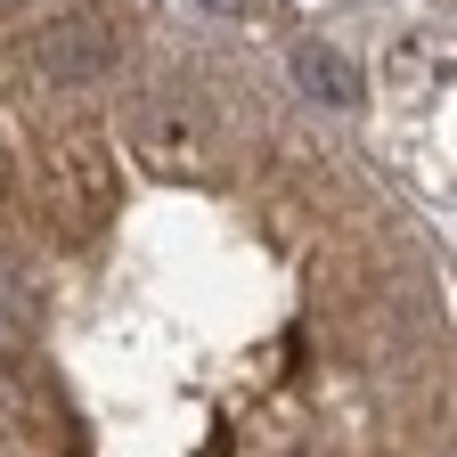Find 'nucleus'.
Returning <instances> with one entry per match:
<instances>
[{
    "label": "nucleus",
    "mask_w": 457,
    "mask_h": 457,
    "mask_svg": "<svg viewBox=\"0 0 457 457\" xmlns=\"http://www.w3.org/2000/svg\"><path fill=\"white\" fill-rule=\"evenodd\" d=\"M204 9H212V17H253L262 0H204Z\"/></svg>",
    "instance_id": "nucleus-3"
},
{
    "label": "nucleus",
    "mask_w": 457,
    "mask_h": 457,
    "mask_svg": "<svg viewBox=\"0 0 457 457\" xmlns=\"http://www.w3.org/2000/svg\"><path fill=\"white\" fill-rule=\"evenodd\" d=\"M0 409L33 457H449L433 262L204 49H0Z\"/></svg>",
    "instance_id": "nucleus-1"
},
{
    "label": "nucleus",
    "mask_w": 457,
    "mask_h": 457,
    "mask_svg": "<svg viewBox=\"0 0 457 457\" xmlns=\"http://www.w3.org/2000/svg\"><path fill=\"white\" fill-rule=\"evenodd\" d=\"M295 82H303L311 98H327V106H352V98H360V66H352V57H335L327 41H303V49H295Z\"/></svg>",
    "instance_id": "nucleus-2"
}]
</instances>
